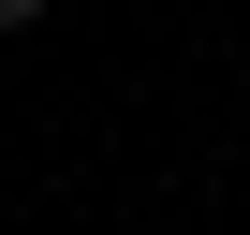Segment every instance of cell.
<instances>
[{
  "instance_id": "obj_1",
  "label": "cell",
  "mask_w": 250,
  "mask_h": 235,
  "mask_svg": "<svg viewBox=\"0 0 250 235\" xmlns=\"http://www.w3.org/2000/svg\"><path fill=\"white\" fill-rule=\"evenodd\" d=\"M44 15H59V0H0V30H44Z\"/></svg>"
}]
</instances>
